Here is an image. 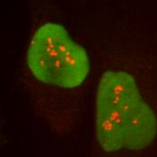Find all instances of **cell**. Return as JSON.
I'll return each mask as SVG.
<instances>
[{
  "instance_id": "6da1fadb",
  "label": "cell",
  "mask_w": 157,
  "mask_h": 157,
  "mask_svg": "<svg viewBox=\"0 0 157 157\" xmlns=\"http://www.w3.org/2000/svg\"><path fill=\"white\" fill-rule=\"evenodd\" d=\"M96 136L108 153L138 151L157 135V119L148 93L155 92L143 64H98Z\"/></svg>"
},
{
  "instance_id": "7a4b0ae2",
  "label": "cell",
  "mask_w": 157,
  "mask_h": 157,
  "mask_svg": "<svg viewBox=\"0 0 157 157\" xmlns=\"http://www.w3.org/2000/svg\"><path fill=\"white\" fill-rule=\"evenodd\" d=\"M90 74L87 52L63 25L46 23L34 32L26 51L23 78L37 103L76 108L88 92Z\"/></svg>"
}]
</instances>
